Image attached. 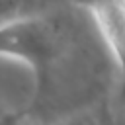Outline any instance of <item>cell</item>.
<instances>
[{
	"label": "cell",
	"instance_id": "6da1fadb",
	"mask_svg": "<svg viewBox=\"0 0 125 125\" xmlns=\"http://www.w3.org/2000/svg\"><path fill=\"white\" fill-rule=\"evenodd\" d=\"M25 4L27 0H0V25L6 23L10 16H16Z\"/></svg>",
	"mask_w": 125,
	"mask_h": 125
},
{
	"label": "cell",
	"instance_id": "7a4b0ae2",
	"mask_svg": "<svg viewBox=\"0 0 125 125\" xmlns=\"http://www.w3.org/2000/svg\"><path fill=\"white\" fill-rule=\"evenodd\" d=\"M59 125H96V121L90 117H70L66 121H61Z\"/></svg>",
	"mask_w": 125,
	"mask_h": 125
},
{
	"label": "cell",
	"instance_id": "3957f363",
	"mask_svg": "<svg viewBox=\"0 0 125 125\" xmlns=\"http://www.w3.org/2000/svg\"><path fill=\"white\" fill-rule=\"evenodd\" d=\"M20 125H45V123H39V121H25V123H20Z\"/></svg>",
	"mask_w": 125,
	"mask_h": 125
},
{
	"label": "cell",
	"instance_id": "277c9868",
	"mask_svg": "<svg viewBox=\"0 0 125 125\" xmlns=\"http://www.w3.org/2000/svg\"><path fill=\"white\" fill-rule=\"evenodd\" d=\"M123 100H125V80H123Z\"/></svg>",
	"mask_w": 125,
	"mask_h": 125
}]
</instances>
